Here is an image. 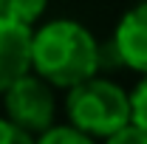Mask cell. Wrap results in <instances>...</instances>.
<instances>
[{
  "label": "cell",
  "mask_w": 147,
  "mask_h": 144,
  "mask_svg": "<svg viewBox=\"0 0 147 144\" xmlns=\"http://www.w3.org/2000/svg\"><path fill=\"white\" fill-rule=\"evenodd\" d=\"M31 71L68 90L99 73V40L76 20H48L31 28Z\"/></svg>",
  "instance_id": "6da1fadb"
},
{
  "label": "cell",
  "mask_w": 147,
  "mask_h": 144,
  "mask_svg": "<svg viewBox=\"0 0 147 144\" xmlns=\"http://www.w3.org/2000/svg\"><path fill=\"white\" fill-rule=\"evenodd\" d=\"M68 124L88 133L91 139H105L130 122V93L119 82L93 73L79 85L68 88L65 96Z\"/></svg>",
  "instance_id": "7a4b0ae2"
},
{
  "label": "cell",
  "mask_w": 147,
  "mask_h": 144,
  "mask_svg": "<svg viewBox=\"0 0 147 144\" xmlns=\"http://www.w3.org/2000/svg\"><path fill=\"white\" fill-rule=\"evenodd\" d=\"M0 96H3L6 119H11L14 124L28 130L31 136H40L48 127L57 124L54 85H48L34 71H28V73H23L20 79H14Z\"/></svg>",
  "instance_id": "3957f363"
},
{
  "label": "cell",
  "mask_w": 147,
  "mask_h": 144,
  "mask_svg": "<svg viewBox=\"0 0 147 144\" xmlns=\"http://www.w3.org/2000/svg\"><path fill=\"white\" fill-rule=\"evenodd\" d=\"M110 45L125 68L136 73H147V0L130 6L119 17Z\"/></svg>",
  "instance_id": "277c9868"
},
{
  "label": "cell",
  "mask_w": 147,
  "mask_h": 144,
  "mask_svg": "<svg viewBox=\"0 0 147 144\" xmlns=\"http://www.w3.org/2000/svg\"><path fill=\"white\" fill-rule=\"evenodd\" d=\"M31 71V28L0 17V93Z\"/></svg>",
  "instance_id": "5b68a950"
},
{
  "label": "cell",
  "mask_w": 147,
  "mask_h": 144,
  "mask_svg": "<svg viewBox=\"0 0 147 144\" xmlns=\"http://www.w3.org/2000/svg\"><path fill=\"white\" fill-rule=\"evenodd\" d=\"M45 9L48 0H0V17H9L28 28H34V23L45 14Z\"/></svg>",
  "instance_id": "8992f818"
},
{
  "label": "cell",
  "mask_w": 147,
  "mask_h": 144,
  "mask_svg": "<svg viewBox=\"0 0 147 144\" xmlns=\"http://www.w3.org/2000/svg\"><path fill=\"white\" fill-rule=\"evenodd\" d=\"M34 144H96V139H91L82 130H76L74 124H54L45 133H40Z\"/></svg>",
  "instance_id": "52a82bcc"
},
{
  "label": "cell",
  "mask_w": 147,
  "mask_h": 144,
  "mask_svg": "<svg viewBox=\"0 0 147 144\" xmlns=\"http://www.w3.org/2000/svg\"><path fill=\"white\" fill-rule=\"evenodd\" d=\"M130 122L147 133V73H142L136 88L130 90Z\"/></svg>",
  "instance_id": "ba28073f"
},
{
  "label": "cell",
  "mask_w": 147,
  "mask_h": 144,
  "mask_svg": "<svg viewBox=\"0 0 147 144\" xmlns=\"http://www.w3.org/2000/svg\"><path fill=\"white\" fill-rule=\"evenodd\" d=\"M102 144H147V133L139 124L127 122V124H122L119 130H113L110 136H105Z\"/></svg>",
  "instance_id": "9c48e42d"
},
{
  "label": "cell",
  "mask_w": 147,
  "mask_h": 144,
  "mask_svg": "<svg viewBox=\"0 0 147 144\" xmlns=\"http://www.w3.org/2000/svg\"><path fill=\"white\" fill-rule=\"evenodd\" d=\"M34 141H37V136H31L20 124H14L11 119L0 116V144H34Z\"/></svg>",
  "instance_id": "30bf717a"
}]
</instances>
